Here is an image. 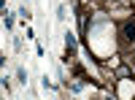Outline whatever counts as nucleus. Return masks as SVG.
I'll return each instance as SVG.
<instances>
[{
    "label": "nucleus",
    "mask_w": 135,
    "mask_h": 100,
    "mask_svg": "<svg viewBox=\"0 0 135 100\" xmlns=\"http://www.w3.org/2000/svg\"><path fill=\"white\" fill-rule=\"evenodd\" d=\"M122 35H124L127 41H132V38H135V16H132V19H127L124 25H122Z\"/></svg>",
    "instance_id": "f257e3e1"
},
{
    "label": "nucleus",
    "mask_w": 135,
    "mask_h": 100,
    "mask_svg": "<svg viewBox=\"0 0 135 100\" xmlns=\"http://www.w3.org/2000/svg\"><path fill=\"white\" fill-rule=\"evenodd\" d=\"M65 46H68V57H70L73 49H76V35L73 32H65Z\"/></svg>",
    "instance_id": "f03ea898"
},
{
    "label": "nucleus",
    "mask_w": 135,
    "mask_h": 100,
    "mask_svg": "<svg viewBox=\"0 0 135 100\" xmlns=\"http://www.w3.org/2000/svg\"><path fill=\"white\" fill-rule=\"evenodd\" d=\"M92 25H95V27H103V25H108V16H105V14H97Z\"/></svg>",
    "instance_id": "7ed1b4c3"
},
{
    "label": "nucleus",
    "mask_w": 135,
    "mask_h": 100,
    "mask_svg": "<svg viewBox=\"0 0 135 100\" xmlns=\"http://www.w3.org/2000/svg\"><path fill=\"white\" fill-rule=\"evenodd\" d=\"M16 79H19L22 84H27V70H25V68H19V70H16Z\"/></svg>",
    "instance_id": "20e7f679"
},
{
    "label": "nucleus",
    "mask_w": 135,
    "mask_h": 100,
    "mask_svg": "<svg viewBox=\"0 0 135 100\" xmlns=\"http://www.w3.org/2000/svg\"><path fill=\"white\" fill-rule=\"evenodd\" d=\"M130 73H132L130 68H119V70H116V76H119V79H127V76H130Z\"/></svg>",
    "instance_id": "39448f33"
},
{
    "label": "nucleus",
    "mask_w": 135,
    "mask_h": 100,
    "mask_svg": "<svg viewBox=\"0 0 135 100\" xmlns=\"http://www.w3.org/2000/svg\"><path fill=\"white\" fill-rule=\"evenodd\" d=\"M6 27H8V30H11V27H14V16H11V14H8V11H6Z\"/></svg>",
    "instance_id": "423d86ee"
},
{
    "label": "nucleus",
    "mask_w": 135,
    "mask_h": 100,
    "mask_svg": "<svg viewBox=\"0 0 135 100\" xmlns=\"http://www.w3.org/2000/svg\"><path fill=\"white\" fill-rule=\"evenodd\" d=\"M57 19H60V22L65 19V6H60V8H57Z\"/></svg>",
    "instance_id": "0eeeda50"
},
{
    "label": "nucleus",
    "mask_w": 135,
    "mask_h": 100,
    "mask_svg": "<svg viewBox=\"0 0 135 100\" xmlns=\"http://www.w3.org/2000/svg\"><path fill=\"white\" fill-rule=\"evenodd\" d=\"M0 84H3V87H6V79H3V76H0Z\"/></svg>",
    "instance_id": "6e6552de"
}]
</instances>
